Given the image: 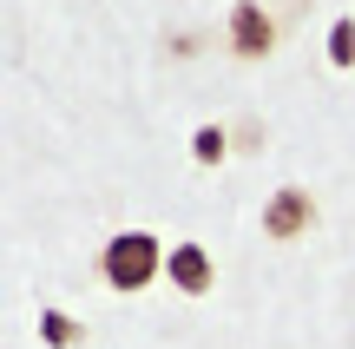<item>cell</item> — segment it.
I'll return each mask as SVG.
<instances>
[{
    "label": "cell",
    "mask_w": 355,
    "mask_h": 349,
    "mask_svg": "<svg viewBox=\"0 0 355 349\" xmlns=\"http://www.w3.org/2000/svg\"><path fill=\"white\" fill-rule=\"evenodd\" d=\"M99 271H105V284H112V290H145L158 277V237H145V231L112 237L105 257H99Z\"/></svg>",
    "instance_id": "cell-1"
},
{
    "label": "cell",
    "mask_w": 355,
    "mask_h": 349,
    "mask_svg": "<svg viewBox=\"0 0 355 349\" xmlns=\"http://www.w3.org/2000/svg\"><path fill=\"white\" fill-rule=\"evenodd\" d=\"M270 46H277V26H270V13L243 0V7L230 13V53H237V60H263Z\"/></svg>",
    "instance_id": "cell-2"
},
{
    "label": "cell",
    "mask_w": 355,
    "mask_h": 349,
    "mask_svg": "<svg viewBox=\"0 0 355 349\" xmlns=\"http://www.w3.org/2000/svg\"><path fill=\"white\" fill-rule=\"evenodd\" d=\"M309 211H316V205H309V191H296V185H290V191H277V198H270L263 231H270V237H296V231L309 224Z\"/></svg>",
    "instance_id": "cell-3"
},
{
    "label": "cell",
    "mask_w": 355,
    "mask_h": 349,
    "mask_svg": "<svg viewBox=\"0 0 355 349\" xmlns=\"http://www.w3.org/2000/svg\"><path fill=\"white\" fill-rule=\"evenodd\" d=\"M171 277H178V290L204 297V290H211V257H204L198 244H178V250H171Z\"/></svg>",
    "instance_id": "cell-4"
},
{
    "label": "cell",
    "mask_w": 355,
    "mask_h": 349,
    "mask_svg": "<svg viewBox=\"0 0 355 349\" xmlns=\"http://www.w3.org/2000/svg\"><path fill=\"white\" fill-rule=\"evenodd\" d=\"M46 343H73V323L66 316H46Z\"/></svg>",
    "instance_id": "cell-5"
}]
</instances>
